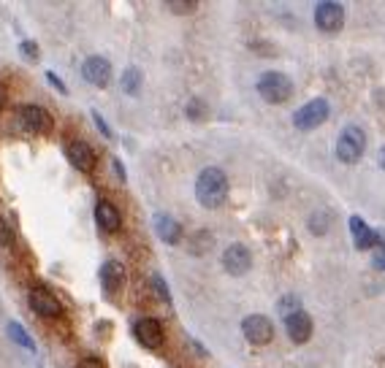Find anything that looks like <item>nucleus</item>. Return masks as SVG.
<instances>
[{
  "mask_svg": "<svg viewBox=\"0 0 385 368\" xmlns=\"http://www.w3.org/2000/svg\"><path fill=\"white\" fill-rule=\"evenodd\" d=\"M195 198L204 209H220L228 198V176L220 168H204L195 182Z\"/></svg>",
  "mask_w": 385,
  "mask_h": 368,
  "instance_id": "1",
  "label": "nucleus"
},
{
  "mask_svg": "<svg viewBox=\"0 0 385 368\" xmlns=\"http://www.w3.org/2000/svg\"><path fill=\"white\" fill-rule=\"evenodd\" d=\"M258 95L266 103H285L293 95V82L280 70H269L258 79Z\"/></svg>",
  "mask_w": 385,
  "mask_h": 368,
  "instance_id": "2",
  "label": "nucleus"
},
{
  "mask_svg": "<svg viewBox=\"0 0 385 368\" xmlns=\"http://www.w3.org/2000/svg\"><path fill=\"white\" fill-rule=\"evenodd\" d=\"M364 149H367V133L361 127H355V125L345 127L339 141H336V158L342 160V163H348V165H353V163L361 160Z\"/></svg>",
  "mask_w": 385,
  "mask_h": 368,
  "instance_id": "3",
  "label": "nucleus"
},
{
  "mask_svg": "<svg viewBox=\"0 0 385 368\" xmlns=\"http://www.w3.org/2000/svg\"><path fill=\"white\" fill-rule=\"evenodd\" d=\"M19 125L28 130V133H33V136H47L49 130H52V114L44 108V106H22L19 108Z\"/></svg>",
  "mask_w": 385,
  "mask_h": 368,
  "instance_id": "4",
  "label": "nucleus"
},
{
  "mask_svg": "<svg viewBox=\"0 0 385 368\" xmlns=\"http://www.w3.org/2000/svg\"><path fill=\"white\" fill-rule=\"evenodd\" d=\"M326 120H329V101L326 98H315L293 114V125L298 130H315L317 125H323Z\"/></svg>",
  "mask_w": 385,
  "mask_h": 368,
  "instance_id": "5",
  "label": "nucleus"
},
{
  "mask_svg": "<svg viewBox=\"0 0 385 368\" xmlns=\"http://www.w3.org/2000/svg\"><path fill=\"white\" fill-rule=\"evenodd\" d=\"M242 334L250 344H255V347H263V344H269L271 338H274V325H271V319L263 315H250L245 317V322H242Z\"/></svg>",
  "mask_w": 385,
  "mask_h": 368,
  "instance_id": "6",
  "label": "nucleus"
},
{
  "mask_svg": "<svg viewBox=\"0 0 385 368\" xmlns=\"http://www.w3.org/2000/svg\"><path fill=\"white\" fill-rule=\"evenodd\" d=\"M315 25L323 33H339L342 25H345V8L339 3H317L315 6Z\"/></svg>",
  "mask_w": 385,
  "mask_h": 368,
  "instance_id": "7",
  "label": "nucleus"
},
{
  "mask_svg": "<svg viewBox=\"0 0 385 368\" xmlns=\"http://www.w3.org/2000/svg\"><path fill=\"white\" fill-rule=\"evenodd\" d=\"M28 300H30V306H33L35 315H44V317H60L63 315V303L60 298L54 296L49 287H33L30 293H28Z\"/></svg>",
  "mask_w": 385,
  "mask_h": 368,
  "instance_id": "8",
  "label": "nucleus"
},
{
  "mask_svg": "<svg viewBox=\"0 0 385 368\" xmlns=\"http://www.w3.org/2000/svg\"><path fill=\"white\" fill-rule=\"evenodd\" d=\"M133 336H136V341H139L141 347L158 350L160 344H163V325H160L158 319H152V317H141L139 322L133 325Z\"/></svg>",
  "mask_w": 385,
  "mask_h": 368,
  "instance_id": "9",
  "label": "nucleus"
},
{
  "mask_svg": "<svg viewBox=\"0 0 385 368\" xmlns=\"http://www.w3.org/2000/svg\"><path fill=\"white\" fill-rule=\"evenodd\" d=\"M250 265H252V255H250V249L245 244H231L223 252V268H226L231 277H242L250 271Z\"/></svg>",
  "mask_w": 385,
  "mask_h": 368,
  "instance_id": "10",
  "label": "nucleus"
},
{
  "mask_svg": "<svg viewBox=\"0 0 385 368\" xmlns=\"http://www.w3.org/2000/svg\"><path fill=\"white\" fill-rule=\"evenodd\" d=\"M82 76L92 87H109V82H111V63L106 57H87L82 63Z\"/></svg>",
  "mask_w": 385,
  "mask_h": 368,
  "instance_id": "11",
  "label": "nucleus"
},
{
  "mask_svg": "<svg viewBox=\"0 0 385 368\" xmlns=\"http://www.w3.org/2000/svg\"><path fill=\"white\" fill-rule=\"evenodd\" d=\"M66 155H68L71 165H73L76 171H82V174H90V171L95 168V149L90 146L87 141L73 139L68 146H66Z\"/></svg>",
  "mask_w": 385,
  "mask_h": 368,
  "instance_id": "12",
  "label": "nucleus"
},
{
  "mask_svg": "<svg viewBox=\"0 0 385 368\" xmlns=\"http://www.w3.org/2000/svg\"><path fill=\"white\" fill-rule=\"evenodd\" d=\"M285 331L291 336V341L296 344H307L312 336V317L307 315L304 309H296L293 315L285 317Z\"/></svg>",
  "mask_w": 385,
  "mask_h": 368,
  "instance_id": "13",
  "label": "nucleus"
},
{
  "mask_svg": "<svg viewBox=\"0 0 385 368\" xmlns=\"http://www.w3.org/2000/svg\"><path fill=\"white\" fill-rule=\"evenodd\" d=\"M125 281H128V274H125V265L120 260H106L101 265V284L109 296H117L125 290Z\"/></svg>",
  "mask_w": 385,
  "mask_h": 368,
  "instance_id": "14",
  "label": "nucleus"
},
{
  "mask_svg": "<svg viewBox=\"0 0 385 368\" xmlns=\"http://www.w3.org/2000/svg\"><path fill=\"white\" fill-rule=\"evenodd\" d=\"M95 222H98V228L106 230V233H114V230H120V225H123V214H120V209H117L111 201L101 198V201L95 203Z\"/></svg>",
  "mask_w": 385,
  "mask_h": 368,
  "instance_id": "15",
  "label": "nucleus"
},
{
  "mask_svg": "<svg viewBox=\"0 0 385 368\" xmlns=\"http://www.w3.org/2000/svg\"><path fill=\"white\" fill-rule=\"evenodd\" d=\"M350 233L355 249H372V246L380 244V236L369 228L361 217H350Z\"/></svg>",
  "mask_w": 385,
  "mask_h": 368,
  "instance_id": "16",
  "label": "nucleus"
},
{
  "mask_svg": "<svg viewBox=\"0 0 385 368\" xmlns=\"http://www.w3.org/2000/svg\"><path fill=\"white\" fill-rule=\"evenodd\" d=\"M155 233L160 236V241H166V244H179L182 225L169 214H155Z\"/></svg>",
  "mask_w": 385,
  "mask_h": 368,
  "instance_id": "17",
  "label": "nucleus"
},
{
  "mask_svg": "<svg viewBox=\"0 0 385 368\" xmlns=\"http://www.w3.org/2000/svg\"><path fill=\"white\" fill-rule=\"evenodd\" d=\"M6 331H8V336H11V341H17L19 347H25L28 352H35V341L30 338V334H28V331H25L19 322H8V328H6Z\"/></svg>",
  "mask_w": 385,
  "mask_h": 368,
  "instance_id": "18",
  "label": "nucleus"
},
{
  "mask_svg": "<svg viewBox=\"0 0 385 368\" xmlns=\"http://www.w3.org/2000/svg\"><path fill=\"white\" fill-rule=\"evenodd\" d=\"M141 87V70L139 68H125L123 73V92L128 95H136Z\"/></svg>",
  "mask_w": 385,
  "mask_h": 368,
  "instance_id": "19",
  "label": "nucleus"
},
{
  "mask_svg": "<svg viewBox=\"0 0 385 368\" xmlns=\"http://www.w3.org/2000/svg\"><path fill=\"white\" fill-rule=\"evenodd\" d=\"M207 111H209V108H207V103H204L201 98H190L188 106H185L188 120H195V122H198V120H204V117H207Z\"/></svg>",
  "mask_w": 385,
  "mask_h": 368,
  "instance_id": "20",
  "label": "nucleus"
},
{
  "mask_svg": "<svg viewBox=\"0 0 385 368\" xmlns=\"http://www.w3.org/2000/svg\"><path fill=\"white\" fill-rule=\"evenodd\" d=\"M329 220H331V217H329L326 211H317V214H312V217H310V230H312V233H317V236H323V233L329 230Z\"/></svg>",
  "mask_w": 385,
  "mask_h": 368,
  "instance_id": "21",
  "label": "nucleus"
},
{
  "mask_svg": "<svg viewBox=\"0 0 385 368\" xmlns=\"http://www.w3.org/2000/svg\"><path fill=\"white\" fill-rule=\"evenodd\" d=\"M166 8H171L174 14H190V11L198 8V3L195 0H169Z\"/></svg>",
  "mask_w": 385,
  "mask_h": 368,
  "instance_id": "22",
  "label": "nucleus"
},
{
  "mask_svg": "<svg viewBox=\"0 0 385 368\" xmlns=\"http://www.w3.org/2000/svg\"><path fill=\"white\" fill-rule=\"evenodd\" d=\"M14 244V230L6 222V217L0 214V246H11Z\"/></svg>",
  "mask_w": 385,
  "mask_h": 368,
  "instance_id": "23",
  "label": "nucleus"
},
{
  "mask_svg": "<svg viewBox=\"0 0 385 368\" xmlns=\"http://www.w3.org/2000/svg\"><path fill=\"white\" fill-rule=\"evenodd\" d=\"M19 52H22V57H28L30 63H35V60H38V44H35V41H22V44H19Z\"/></svg>",
  "mask_w": 385,
  "mask_h": 368,
  "instance_id": "24",
  "label": "nucleus"
},
{
  "mask_svg": "<svg viewBox=\"0 0 385 368\" xmlns=\"http://www.w3.org/2000/svg\"><path fill=\"white\" fill-rule=\"evenodd\" d=\"M152 284H155V290H158L160 298H163V300H171V293H169V284L163 281V277H158V274H155V277H152Z\"/></svg>",
  "mask_w": 385,
  "mask_h": 368,
  "instance_id": "25",
  "label": "nucleus"
},
{
  "mask_svg": "<svg viewBox=\"0 0 385 368\" xmlns=\"http://www.w3.org/2000/svg\"><path fill=\"white\" fill-rule=\"evenodd\" d=\"M92 120H95V125H98V130L104 133L106 139H111V130H109V125H106V120L101 117V114H98V111H92Z\"/></svg>",
  "mask_w": 385,
  "mask_h": 368,
  "instance_id": "26",
  "label": "nucleus"
},
{
  "mask_svg": "<svg viewBox=\"0 0 385 368\" xmlns=\"http://www.w3.org/2000/svg\"><path fill=\"white\" fill-rule=\"evenodd\" d=\"M372 263H374V268H383V271H385V239H380V252L374 255V260H372Z\"/></svg>",
  "mask_w": 385,
  "mask_h": 368,
  "instance_id": "27",
  "label": "nucleus"
},
{
  "mask_svg": "<svg viewBox=\"0 0 385 368\" xmlns=\"http://www.w3.org/2000/svg\"><path fill=\"white\" fill-rule=\"evenodd\" d=\"M76 368H106V366L101 363V360H98V357H82Z\"/></svg>",
  "mask_w": 385,
  "mask_h": 368,
  "instance_id": "28",
  "label": "nucleus"
},
{
  "mask_svg": "<svg viewBox=\"0 0 385 368\" xmlns=\"http://www.w3.org/2000/svg\"><path fill=\"white\" fill-rule=\"evenodd\" d=\"M47 79H49V82H52L54 87H57V92H63V95L68 92V87H66V84H63V82L57 79V73H54V70H47Z\"/></svg>",
  "mask_w": 385,
  "mask_h": 368,
  "instance_id": "29",
  "label": "nucleus"
},
{
  "mask_svg": "<svg viewBox=\"0 0 385 368\" xmlns=\"http://www.w3.org/2000/svg\"><path fill=\"white\" fill-rule=\"evenodd\" d=\"M111 163H114V168H117V176L125 182V171H123V165H120V160H111Z\"/></svg>",
  "mask_w": 385,
  "mask_h": 368,
  "instance_id": "30",
  "label": "nucleus"
},
{
  "mask_svg": "<svg viewBox=\"0 0 385 368\" xmlns=\"http://www.w3.org/2000/svg\"><path fill=\"white\" fill-rule=\"evenodd\" d=\"M3 106H6V87L0 84V108H3Z\"/></svg>",
  "mask_w": 385,
  "mask_h": 368,
  "instance_id": "31",
  "label": "nucleus"
},
{
  "mask_svg": "<svg viewBox=\"0 0 385 368\" xmlns=\"http://www.w3.org/2000/svg\"><path fill=\"white\" fill-rule=\"evenodd\" d=\"M380 165H385V149H380Z\"/></svg>",
  "mask_w": 385,
  "mask_h": 368,
  "instance_id": "32",
  "label": "nucleus"
}]
</instances>
